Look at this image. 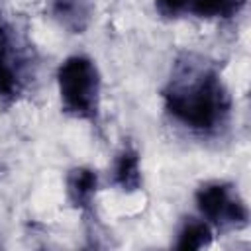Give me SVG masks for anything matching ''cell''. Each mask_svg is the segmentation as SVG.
Returning a JSON list of instances; mask_svg holds the SVG:
<instances>
[{"instance_id": "cell-1", "label": "cell", "mask_w": 251, "mask_h": 251, "mask_svg": "<svg viewBox=\"0 0 251 251\" xmlns=\"http://www.w3.org/2000/svg\"><path fill=\"white\" fill-rule=\"evenodd\" d=\"M163 106L182 127L196 133H214L227 122L231 100L216 71L188 69L171 78L163 90Z\"/></svg>"}, {"instance_id": "cell-2", "label": "cell", "mask_w": 251, "mask_h": 251, "mask_svg": "<svg viewBox=\"0 0 251 251\" xmlns=\"http://www.w3.org/2000/svg\"><path fill=\"white\" fill-rule=\"evenodd\" d=\"M61 110L80 122H96L100 114L102 78L96 63L86 55H71L57 69Z\"/></svg>"}, {"instance_id": "cell-3", "label": "cell", "mask_w": 251, "mask_h": 251, "mask_svg": "<svg viewBox=\"0 0 251 251\" xmlns=\"http://www.w3.org/2000/svg\"><path fill=\"white\" fill-rule=\"evenodd\" d=\"M194 200L200 218H204L210 226L241 229L249 222V210L245 202L227 182L222 180L204 182L196 190Z\"/></svg>"}, {"instance_id": "cell-4", "label": "cell", "mask_w": 251, "mask_h": 251, "mask_svg": "<svg viewBox=\"0 0 251 251\" xmlns=\"http://www.w3.org/2000/svg\"><path fill=\"white\" fill-rule=\"evenodd\" d=\"M112 182L126 194H133L143 186V173H141V157L139 151L131 145H124L112 165Z\"/></svg>"}, {"instance_id": "cell-5", "label": "cell", "mask_w": 251, "mask_h": 251, "mask_svg": "<svg viewBox=\"0 0 251 251\" xmlns=\"http://www.w3.org/2000/svg\"><path fill=\"white\" fill-rule=\"evenodd\" d=\"M51 18L69 33H84L94 18L90 0H51Z\"/></svg>"}, {"instance_id": "cell-6", "label": "cell", "mask_w": 251, "mask_h": 251, "mask_svg": "<svg viewBox=\"0 0 251 251\" xmlns=\"http://www.w3.org/2000/svg\"><path fill=\"white\" fill-rule=\"evenodd\" d=\"M67 200L76 210H88L98 192V173L90 167H75L65 178Z\"/></svg>"}, {"instance_id": "cell-7", "label": "cell", "mask_w": 251, "mask_h": 251, "mask_svg": "<svg viewBox=\"0 0 251 251\" xmlns=\"http://www.w3.org/2000/svg\"><path fill=\"white\" fill-rule=\"evenodd\" d=\"M22 92V78L16 67L12 37L0 22V100L14 102Z\"/></svg>"}, {"instance_id": "cell-8", "label": "cell", "mask_w": 251, "mask_h": 251, "mask_svg": "<svg viewBox=\"0 0 251 251\" xmlns=\"http://www.w3.org/2000/svg\"><path fill=\"white\" fill-rule=\"evenodd\" d=\"M247 0H188L186 14L200 20H229L245 8Z\"/></svg>"}, {"instance_id": "cell-9", "label": "cell", "mask_w": 251, "mask_h": 251, "mask_svg": "<svg viewBox=\"0 0 251 251\" xmlns=\"http://www.w3.org/2000/svg\"><path fill=\"white\" fill-rule=\"evenodd\" d=\"M212 226L204 218H188L176 235V249L182 251H196L204 249L212 243Z\"/></svg>"}, {"instance_id": "cell-10", "label": "cell", "mask_w": 251, "mask_h": 251, "mask_svg": "<svg viewBox=\"0 0 251 251\" xmlns=\"http://www.w3.org/2000/svg\"><path fill=\"white\" fill-rule=\"evenodd\" d=\"M188 0H155V10L163 18H180L186 14Z\"/></svg>"}]
</instances>
